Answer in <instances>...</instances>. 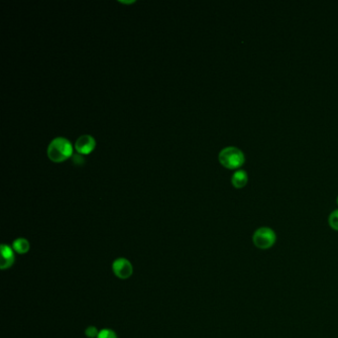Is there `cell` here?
Listing matches in <instances>:
<instances>
[{"label":"cell","instance_id":"6da1fadb","mask_svg":"<svg viewBox=\"0 0 338 338\" xmlns=\"http://www.w3.org/2000/svg\"><path fill=\"white\" fill-rule=\"evenodd\" d=\"M73 152V147L71 142L64 137H58L53 139L48 146L47 155L49 159L55 163H61L71 158Z\"/></svg>","mask_w":338,"mask_h":338},{"label":"cell","instance_id":"7a4b0ae2","mask_svg":"<svg viewBox=\"0 0 338 338\" xmlns=\"http://www.w3.org/2000/svg\"><path fill=\"white\" fill-rule=\"evenodd\" d=\"M218 160L223 167L228 169H235L243 165L245 161V156L237 147L229 146L223 148L219 152Z\"/></svg>","mask_w":338,"mask_h":338},{"label":"cell","instance_id":"3957f363","mask_svg":"<svg viewBox=\"0 0 338 338\" xmlns=\"http://www.w3.org/2000/svg\"><path fill=\"white\" fill-rule=\"evenodd\" d=\"M252 240L256 248L260 250H268L275 245L277 241V234L272 228L262 226L255 230Z\"/></svg>","mask_w":338,"mask_h":338},{"label":"cell","instance_id":"277c9868","mask_svg":"<svg viewBox=\"0 0 338 338\" xmlns=\"http://www.w3.org/2000/svg\"><path fill=\"white\" fill-rule=\"evenodd\" d=\"M113 272L119 279L125 280L133 274L132 264L125 258H118L113 262Z\"/></svg>","mask_w":338,"mask_h":338},{"label":"cell","instance_id":"5b68a950","mask_svg":"<svg viewBox=\"0 0 338 338\" xmlns=\"http://www.w3.org/2000/svg\"><path fill=\"white\" fill-rule=\"evenodd\" d=\"M97 146L96 139L90 135H83L79 137L74 144V148L78 151V153L83 155H88L90 154Z\"/></svg>","mask_w":338,"mask_h":338},{"label":"cell","instance_id":"8992f818","mask_svg":"<svg viewBox=\"0 0 338 338\" xmlns=\"http://www.w3.org/2000/svg\"><path fill=\"white\" fill-rule=\"evenodd\" d=\"M14 252L11 247L3 244L1 245V269L11 267L14 263Z\"/></svg>","mask_w":338,"mask_h":338},{"label":"cell","instance_id":"52a82bcc","mask_svg":"<svg viewBox=\"0 0 338 338\" xmlns=\"http://www.w3.org/2000/svg\"><path fill=\"white\" fill-rule=\"evenodd\" d=\"M231 182L235 187L244 186L248 182V175H247L246 171L240 169L234 172V174L232 175V178H231Z\"/></svg>","mask_w":338,"mask_h":338},{"label":"cell","instance_id":"ba28073f","mask_svg":"<svg viewBox=\"0 0 338 338\" xmlns=\"http://www.w3.org/2000/svg\"><path fill=\"white\" fill-rule=\"evenodd\" d=\"M30 249V243L25 238H18L13 242V250L18 254L27 253Z\"/></svg>","mask_w":338,"mask_h":338},{"label":"cell","instance_id":"9c48e42d","mask_svg":"<svg viewBox=\"0 0 338 338\" xmlns=\"http://www.w3.org/2000/svg\"><path fill=\"white\" fill-rule=\"evenodd\" d=\"M328 223H329V226L338 231V210H335L333 212H331L328 216Z\"/></svg>","mask_w":338,"mask_h":338},{"label":"cell","instance_id":"30bf717a","mask_svg":"<svg viewBox=\"0 0 338 338\" xmlns=\"http://www.w3.org/2000/svg\"><path fill=\"white\" fill-rule=\"evenodd\" d=\"M98 338H117V335L111 329L105 328V329H102L99 331Z\"/></svg>","mask_w":338,"mask_h":338},{"label":"cell","instance_id":"8fae6325","mask_svg":"<svg viewBox=\"0 0 338 338\" xmlns=\"http://www.w3.org/2000/svg\"><path fill=\"white\" fill-rule=\"evenodd\" d=\"M99 331L98 328L95 326H89L85 329V335L89 338H98L99 335Z\"/></svg>","mask_w":338,"mask_h":338},{"label":"cell","instance_id":"7c38bea8","mask_svg":"<svg viewBox=\"0 0 338 338\" xmlns=\"http://www.w3.org/2000/svg\"><path fill=\"white\" fill-rule=\"evenodd\" d=\"M337 203H338V197H337Z\"/></svg>","mask_w":338,"mask_h":338}]
</instances>
